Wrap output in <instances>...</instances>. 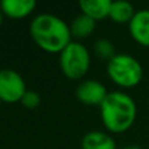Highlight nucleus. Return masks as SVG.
I'll list each match as a JSON object with an SVG mask.
<instances>
[{"label": "nucleus", "instance_id": "1", "mask_svg": "<svg viewBox=\"0 0 149 149\" xmlns=\"http://www.w3.org/2000/svg\"><path fill=\"white\" fill-rule=\"evenodd\" d=\"M30 36L41 50L60 54L72 42L71 28L63 18L50 13H41L30 22Z\"/></svg>", "mask_w": 149, "mask_h": 149}, {"label": "nucleus", "instance_id": "2", "mask_svg": "<svg viewBox=\"0 0 149 149\" xmlns=\"http://www.w3.org/2000/svg\"><path fill=\"white\" fill-rule=\"evenodd\" d=\"M101 120L111 134H122L134 126L137 115V106L130 94L120 90L109 92L100 106Z\"/></svg>", "mask_w": 149, "mask_h": 149}, {"label": "nucleus", "instance_id": "3", "mask_svg": "<svg viewBox=\"0 0 149 149\" xmlns=\"http://www.w3.org/2000/svg\"><path fill=\"white\" fill-rule=\"evenodd\" d=\"M107 76L120 88H135L143 79V67L140 62L128 54H116L106 65Z\"/></svg>", "mask_w": 149, "mask_h": 149}, {"label": "nucleus", "instance_id": "4", "mask_svg": "<svg viewBox=\"0 0 149 149\" xmlns=\"http://www.w3.org/2000/svg\"><path fill=\"white\" fill-rule=\"evenodd\" d=\"M90 52L80 42H71L59 54V65L63 74L70 80H81L89 72L92 64Z\"/></svg>", "mask_w": 149, "mask_h": 149}, {"label": "nucleus", "instance_id": "5", "mask_svg": "<svg viewBox=\"0 0 149 149\" xmlns=\"http://www.w3.org/2000/svg\"><path fill=\"white\" fill-rule=\"evenodd\" d=\"M26 84L20 73L10 68L0 70V100L5 103L21 102L26 93Z\"/></svg>", "mask_w": 149, "mask_h": 149}, {"label": "nucleus", "instance_id": "6", "mask_svg": "<svg viewBox=\"0 0 149 149\" xmlns=\"http://www.w3.org/2000/svg\"><path fill=\"white\" fill-rule=\"evenodd\" d=\"M109 92L98 80H84L76 88V98L85 106H101Z\"/></svg>", "mask_w": 149, "mask_h": 149}, {"label": "nucleus", "instance_id": "7", "mask_svg": "<svg viewBox=\"0 0 149 149\" xmlns=\"http://www.w3.org/2000/svg\"><path fill=\"white\" fill-rule=\"evenodd\" d=\"M128 30L135 42L149 47V9L136 10L134 18L128 24Z\"/></svg>", "mask_w": 149, "mask_h": 149}, {"label": "nucleus", "instance_id": "8", "mask_svg": "<svg viewBox=\"0 0 149 149\" xmlns=\"http://www.w3.org/2000/svg\"><path fill=\"white\" fill-rule=\"evenodd\" d=\"M37 3L34 0H1L0 9L3 15L12 20H21L28 17L36 9Z\"/></svg>", "mask_w": 149, "mask_h": 149}, {"label": "nucleus", "instance_id": "9", "mask_svg": "<svg viewBox=\"0 0 149 149\" xmlns=\"http://www.w3.org/2000/svg\"><path fill=\"white\" fill-rule=\"evenodd\" d=\"M111 3V0H81L79 3V8L81 9V13L97 22L109 17Z\"/></svg>", "mask_w": 149, "mask_h": 149}, {"label": "nucleus", "instance_id": "10", "mask_svg": "<svg viewBox=\"0 0 149 149\" xmlns=\"http://www.w3.org/2000/svg\"><path fill=\"white\" fill-rule=\"evenodd\" d=\"M81 149H116V143L106 132L90 131L82 136Z\"/></svg>", "mask_w": 149, "mask_h": 149}, {"label": "nucleus", "instance_id": "11", "mask_svg": "<svg viewBox=\"0 0 149 149\" xmlns=\"http://www.w3.org/2000/svg\"><path fill=\"white\" fill-rule=\"evenodd\" d=\"M135 13H136V10L130 1L115 0L111 3L109 18H111L115 24H130L134 18Z\"/></svg>", "mask_w": 149, "mask_h": 149}, {"label": "nucleus", "instance_id": "12", "mask_svg": "<svg viewBox=\"0 0 149 149\" xmlns=\"http://www.w3.org/2000/svg\"><path fill=\"white\" fill-rule=\"evenodd\" d=\"M71 34L76 38H86L92 36L95 29V21L93 18L88 17L84 13H80L79 16L73 18V21L70 25Z\"/></svg>", "mask_w": 149, "mask_h": 149}, {"label": "nucleus", "instance_id": "13", "mask_svg": "<svg viewBox=\"0 0 149 149\" xmlns=\"http://www.w3.org/2000/svg\"><path fill=\"white\" fill-rule=\"evenodd\" d=\"M94 54L100 59H105L109 62L110 59H113L115 56L116 52H115V47H114L113 42L110 39L101 38L94 43Z\"/></svg>", "mask_w": 149, "mask_h": 149}, {"label": "nucleus", "instance_id": "14", "mask_svg": "<svg viewBox=\"0 0 149 149\" xmlns=\"http://www.w3.org/2000/svg\"><path fill=\"white\" fill-rule=\"evenodd\" d=\"M21 103L25 109H29V110H33V109H37L39 105H41V95H39L38 92L36 90H26V93L24 94L22 100H21Z\"/></svg>", "mask_w": 149, "mask_h": 149}, {"label": "nucleus", "instance_id": "15", "mask_svg": "<svg viewBox=\"0 0 149 149\" xmlns=\"http://www.w3.org/2000/svg\"><path fill=\"white\" fill-rule=\"evenodd\" d=\"M120 149H143L140 145H136V144H131V145H126V147L120 148Z\"/></svg>", "mask_w": 149, "mask_h": 149}, {"label": "nucleus", "instance_id": "16", "mask_svg": "<svg viewBox=\"0 0 149 149\" xmlns=\"http://www.w3.org/2000/svg\"><path fill=\"white\" fill-rule=\"evenodd\" d=\"M3 20H4V15H3L1 9H0V25H1V24H3Z\"/></svg>", "mask_w": 149, "mask_h": 149}, {"label": "nucleus", "instance_id": "17", "mask_svg": "<svg viewBox=\"0 0 149 149\" xmlns=\"http://www.w3.org/2000/svg\"><path fill=\"white\" fill-rule=\"evenodd\" d=\"M1 103H3V102H1V100H0V107H1Z\"/></svg>", "mask_w": 149, "mask_h": 149}]
</instances>
